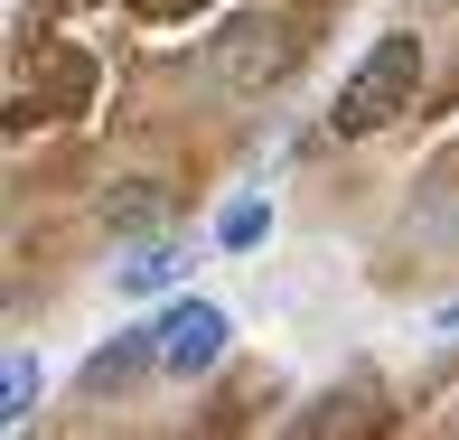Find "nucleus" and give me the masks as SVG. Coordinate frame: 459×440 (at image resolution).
Listing matches in <instances>:
<instances>
[{"label":"nucleus","instance_id":"obj_1","mask_svg":"<svg viewBox=\"0 0 459 440\" xmlns=\"http://www.w3.org/2000/svg\"><path fill=\"white\" fill-rule=\"evenodd\" d=\"M412 85H422V38H412V29L375 38V47L357 56V75L338 85V113H328V132H338V141H366V132H385V122L412 103Z\"/></svg>","mask_w":459,"mask_h":440},{"label":"nucleus","instance_id":"obj_2","mask_svg":"<svg viewBox=\"0 0 459 440\" xmlns=\"http://www.w3.org/2000/svg\"><path fill=\"white\" fill-rule=\"evenodd\" d=\"M151 328H160V375H206L225 356V338H235L216 300H178L169 319H151Z\"/></svg>","mask_w":459,"mask_h":440},{"label":"nucleus","instance_id":"obj_3","mask_svg":"<svg viewBox=\"0 0 459 440\" xmlns=\"http://www.w3.org/2000/svg\"><path fill=\"white\" fill-rule=\"evenodd\" d=\"M141 366H160V328H132L122 347H103L94 366H85V384H94V393H113V384H132Z\"/></svg>","mask_w":459,"mask_h":440},{"label":"nucleus","instance_id":"obj_4","mask_svg":"<svg viewBox=\"0 0 459 440\" xmlns=\"http://www.w3.org/2000/svg\"><path fill=\"white\" fill-rule=\"evenodd\" d=\"M113 281H122V290H141V300H151V290H169V281H187V254H178V244H141L132 263H113Z\"/></svg>","mask_w":459,"mask_h":440},{"label":"nucleus","instance_id":"obj_5","mask_svg":"<svg viewBox=\"0 0 459 440\" xmlns=\"http://www.w3.org/2000/svg\"><path fill=\"white\" fill-rule=\"evenodd\" d=\"M216 235H225V244H254V235H273V206H254V197H244V206H225V225H216Z\"/></svg>","mask_w":459,"mask_h":440},{"label":"nucleus","instance_id":"obj_6","mask_svg":"<svg viewBox=\"0 0 459 440\" xmlns=\"http://www.w3.org/2000/svg\"><path fill=\"white\" fill-rule=\"evenodd\" d=\"M29 384H38V375H29V356H10V412H0V422H10V431L29 422Z\"/></svg>","mask_w":459,"mask_h":440}]
</instances>
